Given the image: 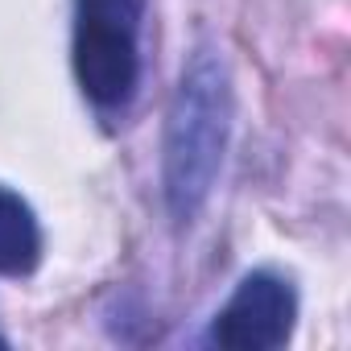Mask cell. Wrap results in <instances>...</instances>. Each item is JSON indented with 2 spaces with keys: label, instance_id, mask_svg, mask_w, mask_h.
Masks as SVG:
<instances>
[{
  "label": "cell",
  "instance_id": "cell-1",
  "mask_svg": "<svg viewBox=\"0 0 351 351\" xmlns=\"http://www.w3.org/2000/svg\"><path fill=\"white\" fill-rule=\"evenodd\" d=\"M232 132V83L219 54L199 50L173 91L161 145V182L165 203L178 223H191L219 178L223 149Z\"/></svg>",
  "mask_w": 351,
  "mask_h": 351
},
{
  "label": "cell",
  "instance_id": "cell-2",
  "mask_svg": "<svg viewBox=\"0 0 351 351\" xmlns=\"http://www.w3.org/2000/svg\"><path fill=\"white\" fill-rule=\"evenodd\" d=\"M136 5L124 0H83L79 29H75V75L79 87L104 104L116 108L136 87V34H132Z\"/></svg>",
  "mask_w": 351,
  "mask_h": 351
},
{
  "label": "cell",
  "instance_id": "cell-3",
  "mask_svg": "<svg viewBox=\"0 0 351 351\" xmlns=\"http://www.w3.org/2000/svg\"><path fill=\"white\" fill-rule=\"evenodd\" d=\"M293 318H298L293 289L273 273H252L219 310L211 335L223 351H273L289 339Z\"/></svg>",
  "mask_w": 351,
  "mask_h": 351
},
{
  "label": "cell",
  "instance_id": "cell-4",
  "mask_svg": "<svg viewBox=\"0 0 351 351\" xmlns=\"http://www.w3.org/2000/svg\"><path fill=\"white\" fill-rule=\"evenodd\" d=\"M38 256H42V232L29 203L13 191H0V273L25 277L38 269Z\"/></svg>",
  "mask_w": 351,
  "mask_h": 351
},
{
  "label": "cell",
  "instance_id": "cell-5",
  "mask_svg": "<svg viewBox=\"0 0 351 351\" xmlns=\"http://www.w3.org/2000/svg\"><path fill=\"white\" fill-rule=\"evenodd\" d=\"M0 347H5V335H0Z\"/></svg>",
  "mask_w": 351,
  "mask_h": 351
}]
</instances>
